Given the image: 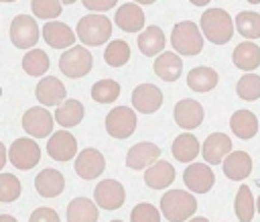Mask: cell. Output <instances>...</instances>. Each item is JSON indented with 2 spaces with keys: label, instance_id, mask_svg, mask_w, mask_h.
<instances>
[{
  "label": "cell",
  "instance_id": "obj_1",
  "mask_svg": "<svg viewBox=\"0 0 260 222\" xmlns=\"http://www.w3.org/2000/svg\"><path fill=\"white\" fill-rule=\"evenodd\" d=\"M160 212L169 222H187L197 212V200L183 189H169L160 198Z\"/></svg>",
  "mask_w": 260,
  "mask_h": 222
},
{
  "label": "cell",
  "instance_id": "obj_2",
  "mask_svg": "<svg viewBox=\"0 0 260 222\" xmlns=\"http://www.w3.org/2000/svg\"><path fill=\"white\" fill-rule=\"evenodd\" d=\"M201 31L213 45H225L234 37V20L223 8H209L201 14Z\"/></svg>",
  "mask_w": 260,
  "mask_h": 222
},
{
  "label": "cell",
  "instance_id": "obj_3",
  "mask_svg": "<svg viewBox=\"0 0 260 222\" xmlns=\"http://www.w3.org/2000/svg\"><path fill=\"white\" fill-rule=\"evenodd\" d=\"M112 35V20L104 14H85L77 22V39L87 47L104 45Z\"/></svg>",
  "mask_w": 260,
  "mask_h": 222
},
{
  "label": "cell",
  "instance_id": "obj_4",
  "mask_svg": "<svg viewBox=\"0 0 260 222\" xmlns=\"http://www.w3.org/2000/svg\"><path fill=\"white\" fill-rule=\"evenodd\" d=\"M171 45L179 55H199L203 49V31L191 20H181L173 26Z\"/></svg>",
  "mask_w": 260,
  "mask_h": 222
},
{
  "label": "cell",
  "instance_id": "obj_5",
  "mask_svg": "<svg viewBox=\"0 0 260 222\" xmlns=\"http://www.w3.org/2000/svg\"><path fill=\"white\" fill-rule=\"evenodd\" d=\"M91 63L93 57L83 45H73L67 51H63V55L59 57V69L65 73V77L71 79L87 75L91 71Z\"/></svg>",
  "mask_w": 260,
  "mask_h": 222
},
{
  "label": "cell",
  "instance_id": "obj_6",
  "mask_svg": "<svg viewBox=\"0 0 260 222\" xmlns=\"http://www.w3.org/2000/svg\"><path fill=\"white\" fill-rule=\"evenodd\" d=\"M10 165H14L20 171H28L41 161V147L32 141V136H20L14 138V143L8 149Z\"/></svg>",
  "mask_w": 260,
  "mask_h": 222
},
{
  "label": "cell",
  "instance_id": "obj_7",
  "mask_svg": "<svg viewBox=\"0 0 260 222\" xmlns=\"http://www.w3.org/2000/svg\"><path fill=\"white\" fill-rule=\"evenodd\" d=\"M53 122L55 114H51L45 106L28 108L22 114V130L32 138H47L49 134H53Z\"/></svg>",
  "mask_w": 260,
  "mask_h": 222
},
{
  "label": "cell",
  "instance_id": "obj_8",
  "mask_svg": "<svg viewBox=\"0 0 260 222\" xmlns=\"http://www.w3.org/2000/svg\"><path fill=\"white\" fill-rule=\"evenodd\" d=\"M106 130L114 138H128L136 130V112L130 106H116L106 116Z\"/></svg>",
  "mask_w": 260,
  "mask_h": 222
},
{
  "label": "cell",
  "instance_id": "obj_9",
  "mask_svg": "<svg viewBox=\"0 0 260 222\" xmlns=\"http://www.w3.org/2000/svg\"><path fill=\"white\" fill-rule=\"evenodd\" d=\"M39 24L37 18L28 14H18L10 22V41L18 49H32L39 41Z\"/></svg>",
  "mask_w": 260,
  "mask_h": 222
},
{
  "label": "cell",
  "instance_id": "obj_10",
  "mask_svg": "<svg viewBox=\"0 0 260 222\" xmlns=\"http://www.w3.org/2000/svg\"><path fill=\"white\" fill-rule=\"evenodd\" d=\"M75 173L85 179V181H91V179H98L104 169H106V159L102 155V151L93 149V147H87V149H81V153H77L75 157Z\"/></svg>",
  "mask_w": 260,
  "mask_h": 222
},
{
  "label": "cell",
  "instance_id": "obj_11",
  "mask_svg": "<svg viewBox=\"0 0 260 222\" xmlns=\"http://www.w3.org/2000/svg\"><path fill=\"white\" fill-rule=\"evenodd\" d=\"M93 200L102 210H118L126 202V189L116 179H104L95 185Z\"/></svg>",
  "mask_w": 260,
  "mask_h": 222
},
{
  "label": "cell",
  "instance_id": "obj_12",
  "mask_svg": "<svg viewBox=\"0 0 260 222\" xmlns=\"http://www.w3.org/2000/svg\"><path fill=\"white\" fill-rule=\"evenodd\" d=\"M183 181L193 193H207L215 183V173L209 163H191L183 171Z\"/></svg>",
  "mask_w": 260,
  "mask_h": 222
},
{
  "label": "cell",
  "instance_id": "obj_13",
  "mask_svg": "<svg viewBox=\"0 0 260 222\" xmlns=\"http://www.w3.org/2000/svg\"><path fill=\"white\" fill-rule=\"evenodd\" d=\"M162 92L152 84H140L132 90V108L140 114H154L162 106Z\"/></svg>",
  "mask_w": 260,
  "mask_h": 222
},
{
  "label": "cell",
  "instance_id": "obj_14",
  "mask_svg": "<svg viewBox=\"0 0 260 222\" xmlns=\"http://www.w3.org/2000/svg\"><path fill=\"white\" fill-rule=\"evenodd\" d=\"M47 153L53 161H71L77 157V141L67 130H57L47 141Z\"/></svg>",
  "mask_w": 260,
  "mask_h": 222
},
{
  "label": "cell",
  "instance_id": "obj_15",
  "mask_svg": "<svg viewBox=\"0 0 260 222\" xmlns=\"http://www.w3.org/2000/svg\"><path fill=\"white\" fill-rule=\"evenodd\" d=\"M230 153H232V141L225 132H211L201 145V155H203L205 163H209V165L223 163V159Z\"/></svg>",
  "mask_w": 260,
  "mask_h": 222
},
{
  "label": "cell",
  "instance_id": "obj_16",
  "mask_svg": "<svg viewBox=\"0 0 260 222\" xmlns=\"http://www.w3.org/2000/svg\"><path fill=\"white\" fill-rule=\"evenodd\" d=\"M173 116H175V122H177L181 128L193 130V128H197V126L203 122L205 112H203V106H201L197 100L185 98V100H179V102L175 104Z\"/></svg>",
  "mask_w": 260,
  "mask_h": 222
},
{
  "label": "cell",
  "instance_id": "obj_17",
  "mask_svg": "<svg viewBox=\"0 0 260 222\" xmlns=\"http://www.w3.org/2000/svg\"><path fill=\"white\" fill-rule=\"evenodd\" d=\"M43 39L53 49H69V47H73L77 33H73L71 26H67L59 20H47L43 26Z\"/></svg>",
  "mask_w": 260,
  "mask_h": 222
},
{
  "label": "cell",
  "instance_id": "obj_18",
  "mask_svg": "<svg viewBox=\"0 0 260 222\" xmlns=\"http://www.w3.org/2000/svg\"><path fill=\"white\" fill-rule=\"evenodd\" d=\"M114 22L124 33H140L144 29V12L138 2H128L116 10Z\"/></svg>",
  "mask_w": 260,
  "mask_h": 222
},
{
  "label": "cell",
  "instance_id": "obj_19",
  "mask_svg": "<svg viewBox=\"0 0 260 222\" xmlns=\"http://www.w3.org/2000/svg\"><path fill=\"white\" fill-rule=\"evenodd\" d=\"M160 157V149L154 143H136L134 147H130V151L126 153V165L130 169H146L152 163H156Z\"/></svg>",
  "mask_w": 260,
  "mask_h": 222
},
{
  "label": "cell",
  "instance_id": "obj_20",
  "mask_svg": "<svg viewBox=\"0 0 260 222\" xmlns=\"http://www.w3.org/2000/svg\"><path fill=\"white\" fill-rule=\"evenodd\" d=\"M223 175L232 181H244L252 173V157L246 151H232L223 163Z\"/></svg>",
  "mask_w": 260,
  "mask_h": 222
},
{
  "label": "cell",
  "instance_id": "obj_21",
  "mask_svg": "<svg viewBox=\"0 0 260 222\" xmlns=\"http://www.w3.org/2000/svg\"><path fill=\"white\" fill-rule=\"evenodd\" d=\"M35 96L37 100L43 104V106H59L65 102V86L61 84V79L49 75V77H43L39 84H37V90H35Z\"/></svg>",
  "mask_w": 260,
  "mask_h": 222
},
{
  "label": "cell",
  "instance_id": "obj_22",
  "mask_svg": "<svg viewBox=\"0 0 260 222\" xmlns=\"http://www.w3.org/2000/svg\"><path fill=\"white\" fill-rule=\"evenodd\" d=\"M35 189L41 198H57L65 189V177L59 169H43L35 177Z\"/></svg>",
  "mask_w": 260,
  "mask_h": 222
},
{
  "label": "cell",
  "instance_id": "obj_23",
  "mask_svg": "<svg viewBox=\"0 0 260 222\" xmlns=\"http://www.w3.org/2000/svg\"><path fill=\"white\" fill-rule=\"evenodd\" d=\"M173 181H175V167L165 159H158L144 171V183L150 189H165Z\"/></svg>",
  "mask_w": 260,
  "mask_h": 222
},
{
  "label": "cell",
  "instance_id": "obj_24",
  "mask_svg": "<svg viewBox=\"0 0 260 222\" xmlns=\"http://www.w3.org/2000/svg\"><path fill=\"white\" fill-rule=\"evenodd\" d=\"M98 204L95 200L89 198H73L67 204V222H98L100 212H98Z\"/></svg>",
  "mask_w": 260,
  "mask_h": 222
},
{
  "label": "cell",
  "instance_id": "obj_25",
  "mask_svg": "<svg viewBox=\"0 0 260 222\" xmlns=\"http://www.w3.org/2000/svg\"><path fill=\"white\" fill-rule=\"evenodd\" d=\"M183 71V61L177 51H162L154 59V73L162 81H177Z\"/></svg>",
  "mask_w": 260,
  "mask_h": 222
},
{
  "label": "cell",
  "instance_id": "obj_26",
  "mask_svg": "<svg viewBox=\"0 0 260 222\" xmlns=\"http://www.w3.org/2000/svg\"><path fill=\"white\" fill-rule=\"evenodd\" d=\"M165 43H167L165 33H162V29L156 26V24L146 26V29L140 31V35H138V49H140V53L146 55V57L160 55V53L165 51Z\"/></svg>",
  "mask_w": 260,
  "mask_h": 222
},
{
  "label": "cell",
  "instance_id": "obj_27",
  "mask_svg": "<svg viewBox=\"0 0 260 222\" xmlns=\"http://www.w3.org/2000/svg\"><path fill=\"white\" fill-rule=\"evenodd\" d=\"M171 151L179 163H193L195 157L201 153V145L193 132H183L173 141Z\"/></svg>",
  "mask_w": 260,
  "mask_h": 222
},
{
  "label": "cell",
  "instance_id": "obj_28",
  "mask_svg": "<svg viewBox=\"0 0 260 222\" xmlns=\"http://www.w3.org/2000/svg\"><path fill=\"white\" fill-rule=\"evenodd\" d=\"M232 61L238 69L242 71H252L260 65V47L256 43H252L250 39L248 41H242L234 53H232Z\"/></svg>",
  "mask_w": 260,
  "mask_h": 222
},
{
  "label": "cell",
  "instance_id": "obj_29",
  "mask_svg": "<svg viewBox=\"0 0 260 222\" xmlns=\"http://www.w3.org/2000/svg\"><path fill=\"white\" fill-rule=\"evenodd\" d=\"M219 81V75L215 69L207 67V65H199V67H193L189 73H187V86L193 90V92H209L217 86Z\"/></svg>",
  "mask_w": 260,
  "mask_h": 222
},
{
  "label": "cell",
  "instance_id": "obj_30",
  "mask_svg": "<svg viewBox=\"0 0 260 222\" xmlns=\"http://www.w3.org/2000/svg\"><path fill=\"white\" fill-rule=\"evenodd\" d=\"M230 128L238 138L248 141L258 132V118L250 110H236L230 118Z\"/></svg>",
  "mask_w": 260,
  "mask_h": 222
},
{
  "label": "cell",
  "instance_id": "obj_31",
  "mask_svg": "<svg viewBox=\"0 0 260 222\" xmlns=\"http://www.w3.org/2000/svg\"><path fill=\"white\" fill-rule=\"evenodd\" d=\"M83 114H85V108L79 100H65L55 110V122L61 124L63 128H71L83 120Z\"/></svg>",
  "mask_w": 260,
  "mask_h": 222
},
{
  "label": "cell",
  "instance_id": "obj_32",
  "mask_svg": "<svg viewBox=\"0 0 260 222\" xmlns=\"http://www.w3.org/2000/svg\"><path fill=\"white\" fill-rule=\"evenodd\" d=\"M254 198H252V191L246 183H242L238 187V193H236V200H234V210H236V216L240 222H252L254 218Z\"/></svg>",
  "mask_w": 260,
  "mask_h": 222
},
{
  "label": "cell",
  "instance_id": "obj_33",
  "mask_svg": "<svg viewBox=\"0 0 260 222\" xmlns=\"http://www.w3.org/2000/svg\"><path fill=\"white\" fill-rule=\"evenodd\" d=\"M236 29L244 39H260V14L252 10H242L236 16Z\"/></svg>",
  "mask_w": 260,
  "mask_h": 222
},
{
  "label": "cell",
  "instance_id": "obj_34",
  "mask_svg": "<svg viewBox=\"0 0 260 222\" xmlns=\"http://www.w3.org/2000/svg\"><path fill=\"white\" fill-rule=\"evenodd\" d=\"M104 59L110 67H122L128 63L130 59V45L122 39H114L108 43L106 51H104Z\"/></svg>",
  "mask_w": 260,
  "mask_h": 222
},
{
  "label": "cell",
  "instance_id": "obj_35",
  "mask_svg": "<svg viewBox=\"0 0 260 222\" xmlns=\"http://www.w3.org/2000/svg\"><path fill=\"white\" fill-rule=\"evenodd\" d=\"M49 65H51L49 55H47L45 51H41V49H32V51H28V53L22 57V69H24L28 75H32V77L43 75V73L49 69Z\"/></svg>",
  "mask_w": 260,
  "mask_h": 222
},
{
  "label": "cell",
  "instance_id": "obj_36",
  "mask_svg": "<svg viewBox=\"0 0 260 222\" xmlns=\"http://www.w3.org/2000/svg\"><path fill=\"white\" fill-rule=\"evenodd\" d=\"M120 96V84L116 79H100L91 86V100L100 104H110L118 100Z\"/></svg>",
  "mask_w": 260,
  "mask_h": 222
},
{
  "label": "cell",
  "instance_id": "obj_37",
  "mask_svg": "<svg viewBox=\"0 0 260 222\" xmlns=\"http://www.w3.org/2000/svg\"><path fill=\"white\" fill-rule=\"evenodd\" d=\"M236 94L246 102L258 100L260 98V75H256V73L242 75L236 84Z\"/></svg>",
  "mask_w": 260,
  "mask_h": 222
},
{
  "label": "cell",
  "instance_id": "obj_38",
  "mask_svg": "<svg viewBox=\"0 0 260 222\" xmlns=\"http://www.w3.org/2000/svg\"><path fill=\"white\" fill-rule=\"evenodd\" d=\"M22 191L20 179L12 173H0V202H14Z\"/></svg>",
  "mask_w": 260,
  "mask_h": 222
},
{
  "label": "cell",
  "instance_id": "obj_39",
  "mask_svg": "<svg viewBox=\"0 0 260 222\" xmlns=\"http://www.w3.org/2000/svg\"><path fill=\"white\" fill-rule=\"evenodd\" d=\"M61 0H30V8L32 14L37 18H45V20H53L61 14Z\"/></svg>",
  "mask_w": 260,
  "mask_h": 222
},
{
  "label": "cell",
  "instance_id": "obj_40",
  "mask_svg": "<svg viewBox=\"0 0 260 222\" xmlns=\"http://www.w3.org/2000/svg\"><path fill=\"white\" fill-rule=\"evenodd\" d=\"M160 210H156L148 202H140L130 212V222H160Z\"/></svg>",
  "mask_w": 260,
  "mask_h": 222
},
{
  "label": "cell",
  "instance_id": "obj_41",
  "mask_svg": "<svg viewBox=\"0 0 260 222\" xmlns=\"http://www.w3.org/2000/svg\"><path fill=\"white\" fill-rule=\"evenodd\" d=\"M28 222H61L59 220V214L53 210V208H47V206H41L37 210H32Z\"/></svg>",
  "mask_w": 260,
  "mask_h": 222
},
{
  "label": "cell",
  "instance_id": "obj_42",
  "mask_svg": "<svg viewBox=\"0 0 260 222\" xmlns=\"http://www.w3.org/2000/svg\"><path fill=\"white\" fill-rule=\"evenodd\" d=\"M81 2H83V6H85L87 10H93V12H106V10L114 8L118 0H81Z\"/></svg>",
  "mask_w": 260,
  "mask_h": 222
},
{
  "label": "cell",
  "instance_id": "obj_43",
  "mask_svg": "<svg viewBox=\"0 0 260 222\" xmlns=\"http://www.w3.org/2000/svg\"><path fill=\"white\" fill-rule=\"evenodd\" d=\"M6 161H10V159H8V149L0 143V167H4V165H6Z\"/></svg>",
  "mask_w": 260,
  "mask_h": 222
},
{
  "label": "cell",
  "instance_id": "obj_44",
  "mask_svg": "<svg viewBox=\"0 0 260 222\" xmlns=\"http://www.w3.org/2000/svg\"><path fill=\"white\" fill-rule=\"evenodd\" d=\"M0 222H18L14 216H10V214H2L0 216Z\"/></svg>",
  "mask_w": 260,
  "mask_h": 222
},
{
  "label": "cell",
  "instance_id": "obj_45",
  "mask_svg": "<svg viewBox=\"0 0 260 222\" xmlns=\"http://www.w3.org/2000/svg\"><path fill=\"white\" fill-rule=\"evenodd\" d=\"M193 6H205L207 2H211V0H189Z\"/></svg>",
  "mask_w": 260,
  "mask_h": 222
},
{
  "label": "cell",
  "instance_id": "obj_46",
  "mask_svg": "<svg viewBox=\"0 0 260 222\" xmlns=\"http://www.w3.org/2000/svg\"><path fill=\"white\" fill-rule=\"evenodd\" d=\"M187 222H209L207 218H203V216H193V218H189Z\"/></svg>",
  "mask_w": 260,
  "mask_h": 222
},
{
  "label": "cell",
  "instance_id": "obj_47",
  "mask_svg": "<svg viewBox=\"0 0 260 222\" xmlns=\"http://www.w3.org/2000/svg\"><path fill=\"white\" fill-rule=\"evenodd\" d=\"M134 2H138V4H154L156 0H134Z\"/></svg>",
  "mask_w": 260,
  "mask_h": 222
},
{
  "label": "cell",
  "instance_id": "obj_48",
  "mask_svg": "<svg viewBox=\"0 0 260 222\" xmlns=\"http://www.w3.org/2000/svg\"><path fill=\"white\" fill-rule=\"evenodd\" d=\"M256 210H258V214H260V196H258V200H256Z\"/></svg>",
  "mask_w": 260,
  "mask_h": 222
},
{
  "label": "cell",
  "instance_id": "obj_49",
  "mask_svg": "<svg viewBox=\"0 0 260 222\" xmlns=\"http://www.w3.org/2000/svg\"><path fill=\"white\" fill-rule=\"evenodd\" d=\"M63 4H73V2H77V0H61Z\"/></svg>",
  "mask_w": 260,
  "mask_h": 222
},
{
  "label": "cell",
  "instance_id": "obj_50",
  "mask_svg": "<svg viewBox=\"0 0 260 222\" xmlns=\"http://www.w3.org/2000/svg\"><path fill=\"white\" fill-rule=\"evenodd\" d=\"M246 2H250V4H260V0H246Z\"/></svg>",
  "mask_w": 260,
  "mask_h": 222
},
{
  "label": "cell",
  "instance_id": "obj_51",
  "mask_svg": "<svg viewBox=\"0 0 260 222\" xmlns=\"http://www.w3.org/2000/svg\"><path fill=\"white\" fill-rule=\"evenodd\" d=\"M0 2H6V4H10V2H16V0H0Z\"/></svg>",
  "mask_w": 260,
  "mask_h": 222
},
{
  "label": "cell",
  "instance_id": "obj_52",
  "mask_svg": "<svg viewBox=\"0 0 260 222\" xmlns=\"http://www.w3.org/2000/svg\"><path fill=\"white\" fill-rule=\"evenodd\" d=\"M110 222H124V220H110Z\"/></svg>",
  "mask_w": 260,
  "mask_h": 222
}]
</instances>
